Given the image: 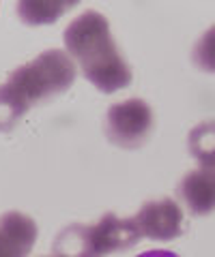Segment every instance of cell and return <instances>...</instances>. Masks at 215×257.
<instances>
[{"label": "cell", "instance_id": "obj_2", "mask_svg": "<svg viewBox=\"0 0 215 257\" xmlns=\"http://www.w3.org/2000/svg\"><path fill=\"white\" fill-rule=\"evenodd\" d=\"M69 58L97 90L112 94L131 84V69L114 43L108 20L99 11H84L65 28Z\"/></svg>", "mask_w": 215, "mask_h": 257}, {"label": "cell", "instance_id": "obj_11", "mask_svg": "<svg viewBox=\"0 0 215 257\" xmlns=\"http://www.w3.org/2000/svg\"><path fill=\"white\" fill-rule=\"evenodd\" d=\"M192 60L198 69L206 71V73H215V24L198 39L192 52Z\"/></svg>", "mask_w": 215, "mask_h": 257}, {"label": "cell", "instance_id": "obj_12", "mask_svg": "<svg viewBox=\"0 0 215 257\" xmlns=\"http://www.w3.org/2000/svg\"><path fill=\"white\" fill-rule=\"evenodd\" d=\"M138 257H179L174 251H162V248H153V251H147V253H140Z\"/></svg>", "mask_w": 215, "mask_h": 257}, {"label": "cell", "instance_id": "obj_4", "mask_svg": "<svg viewBox=\"0 0 215 257\" xmlns=\"http://www.w3.org/2000/svg\"><path fill=\"white\" fill-rule=\"evenodd\" d=\"M133 223L142 236L157 242L174 240L183 234V210L181 206L170 197L153 199L142 204V208L133 216Z\"/></svg>", "mask_w": 215, "mask_h": 257}, {"label": "cell", "instance_id": "obj_5", "mask_svg": "<svg viewBox=\"0 0 215 257\" xmlns=\"http://www.w3.org/2000/svg\"><path fill=\"white\" fill-rule=\"evenodd\" d=\"M91 236L95 253H97V257H103L108 253H118L136 246L142 234L133 219H121V216L108 212L97 223L91 225Z\"/></svg>", "mask_w": 215, "mask_h": 257}, {"label": "cell", "instance_id": "obj_9", "mask_svg": "<svg viewBox=\"0 0 215 257\" xmlns=\"http://www.w3.org/2000/svg\"><path fill=\"white\" fill-rule=\"evenodd\" d=\"M76 3H56V0H22L18 3V15L28 26L54 24L62 13L74 9Z\"/></svg>", "mask_w": 215, "mask_h": 257}, {"label": "cell", "instance_id": "obj_3", "mask_svg": "<svg viewBox=\"0 0 215 257\" xmlns=\"http://www.w3.org/2000/svg\"><path fill=\"white\" fill-rule=\"evenodd\" d=\"M153 109L142 99L121 101L106 111V135L114 146L123 150L145 146L153 133Z\"/></svg>", "mask_w": 215, "mask_h": 257}, {"label": "cell", "instance_id": "obj_7", "mask_svg": "<svg viewBox=\"0 0 215 257\" xmlns=\"http://www.w3.org/2000/svg\"><path fill=\"white\" fill-rule=\"evenodd\" d=\"M179 195L187 206L189 214L206 216L215 210V172L213 170H194L179 182Z\"/></svg>", "mask_w": 215, "mask_h": 257}, {"label": "cell", "instance_id": "obj_10", "mask_svg": "<svg viewBox=\"0 0 215 257\" xmlns=\"http://www.w3.org/2000/svg\"><path fill=\"white\" fill-rule=\"evenodd\" d=\"M189 152L200 167L215 172V120H204L189 131Z\"/></svg>", "mask_w": 215, "mask_h": 257}, {"label": "cell", "instance_id": "obj_6", "mask_svg": "<svg viewBox=\"0 0 215 257\" xmlns=\"http://www.w3.org/2000/svg\"><path fill=\"white\" fill-rule=\"evenodd\" d=\"M37 242V223L24 212L0 214V257H26Z\"/></svg>", "mask_w": 215, "mask_h": 257}, {"label": "cell", "instance_id": "obj_1", "mask_svg": "<svg viewBox=\"0 0 215 257\" xmlns=\"http://www.w3.org/2000/svg\"><path fill=\"white\" fill-rule=\"evenodd\" d=\"M76 82V64L69 54L47 50L9 73L0 84V131L7 133L37 103L67 92Z\"/></svg>", "mask_w": 215, "mask_h": 257}, {"label": "cell", "instance_id": "obj_8", "mask_svg": "<svg viewBox=\"0 0 215 257\" xmlns=\"http://www.w3.org/2000/svg\"><path fill=\"white\" fill-rule=\"evenodd\" d=\"M52 253L54 257H97L93 246L91 225H84V223L67 225L54 238Z\"/></svg>", "mask_w": 215, "mask_h": 257}]
</instances>
